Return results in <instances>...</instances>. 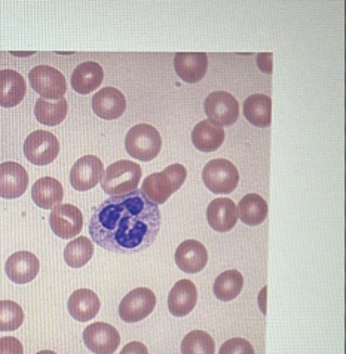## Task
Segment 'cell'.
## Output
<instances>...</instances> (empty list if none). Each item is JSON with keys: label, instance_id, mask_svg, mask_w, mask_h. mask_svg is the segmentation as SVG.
<instances>
[{"label": "cell", "instance_id": "4316f807", "mask_svg": "<svg viewBox=\"0 0 346 354\" xmlns=\"http://www.w3.org/2000/svg\"><path fill=\"white\" fill-rule=\"evenodd\" d=\"M244 288V277L240 271L229 270L222 272L219 277L215 279L213 292L217 299L223 302L233 301L241 293Z\"/></svg>", "mask_w": 346, "mask_h": 354}, {"label": "cell", "instance_id": "277c9868", "mask_svg": "<svg viewBox=\"0 0 346 354\" xmlns=\"http://www.w3.org/2000/svg\"><path fill=\"white\" fill-rule=\"evenodd\" d=\"M161 147V134L149 124H138L126 133L125 149L135 160L152 161L160 155Z\"/></svg>", "mask_w": 346, "mask_h": 354}, {"label": "cell", "instance_id": "30bf717a", "mask_svg": "<svg viewBox=\"0 0 346 354\" xmlns=\"http://www.w3.org/2000/svg\"><path fill=\"white\" fill-rule=\"evenodd\" d=\"M49 226L63 240L75 239L84 228V216L73 204H60L49 214Z\"/></svg>", "mask_w": 346, "mask_h": 354}, {"label": "cell", "instance_id": "d6a6232c", "mask_svg": "<svg viewBox=\"0 0 346 354\" xmlns=\"http://www.w3.org/2000/svg\"><path fill=\"white\" fill-rule=\"evenodd\" d=\"M0 354H24L23 344L14 337L0 339Z\"/></svg>", "mask_w": 346, "mask_h": 354}, {"label": "cell", "instance_id": "9c48e42d", "mask_svg": "<svg viewBox=\"0 0 346 354\" xmlns=\"http://www.w3.org/2000/svg\"><path fill=\"white\" fill-rule=\"evenodd\" d=\"M156 307V295L147 288H137L121 301L119 316L125 323H137L151 316Z\"/></svg>", "mask_w": 346, "mask_h": 354}, {"label": "cell", "instance_id": "e0dca14e", "mask_svg": "<svg viewBox=\"0 0 346 354\" xmlns=\"http://www.w3.org/2000/svg\"><path fill=\"white\" fill-rule=\"evenodd\" d=\"M174 68L182 81L196 84L202 81L206 73L209 57L204 53H179L174 57Z\"/></svg>", "mask_w": 346, "mask_h": 354}, {"label": "cell", "instance_id": "4fadbf2b", "mask_svg": "<svg viewBox=\"0 0 346 354\" xmlns=\"http://www.w3.org/2000/svg\"><path fill=\"white\" fill-rule=\"evenodd\" d=\"M28 188V174L23 165L17 162L0 164V196L14 200L21 196Z\"/></svg>", "mask_w": 346, "mask_h": 354}, {"label": "cell", "instance_id": "836d02e7", "mask_svg": "<svg viewBox=\"0 0 346 354\" xmlns=\"http://www.w3.org/2000/svg\"><path fill=\"white\" fill-rule=\"evenodd\" d=\"M121 354H149V350H147V347L143 342L133 341L126 344V346L122 348Z\"/></svg>", "mask_w": 346, "mask_h": 354}, {"label": "cell", "instance_id": "cb8c5ba5", "mask_svg": "<svg viewBox=\"0 0 346 354\" xmlns=\"http://www.w3.org/2000/svg\"><path fill=\"white\" fill-rule=\"evenodd\" d=\"M224 142V130L220 125H215L206 121H201L196 124V127L192 131V143L198 151L201 152H214Z\"/></svg>", "mask_w": 346, "mask_h": 354}, {"label": "cell", "instance_id": "ba28073f", "mask_svg": "<svg viewBox=\"0 0 346 354\" xmlns=\"http://www.w3.org/2000/svg\"><path fill=\"white\" fill-rule=\"evenodd\" d=\"M204 109L209 121L215 125H232L240 118V103L226 91L211 93L204 102Z\"/></svg>", "mask_w": 346, "mask_h": 354}, {"label": "cell", "instance_id": "d590c367", "mask_svg": "<svg viewBox=\"0 0 346 354\" xmlns=\"http://www.w3.org/2000/svg\"><path fill=\"white\" fill-rule=\"evenodd\" d=\"M37 354H57V353H54L51 350H44V351H39Z\"/></svg>", "mask_w": 346, "mask_h": 354}, {"label": "cell", "instance_id": "d4e9b609", "mask_svg": "<svg viewBox=\"0 0 346 354\" xmlns=\"http://www.w3.org/2000/svg\"><path fill=\"white\" fill-rule=\"evenodd\" d=\"M244 116L256 127H269L272 121V100L269 95L253 94L244 102Z\"/></svg>", "mask_w": 346, "mask_h": 354}, {"label": "cell", "instance_id": "44dd1931", "mask_svg": "<svg viewBox=\"0 0 346 354\" xmlns=\"http://www.w3.org/2000/svg\"><path fill=\"white\" fill-rule=\"evenodd\" d=\"M100 299L97 293L90 289H79L70 295L67 308L70 316L77 322H88L94 319L100 311Z\"/></svg>", "mask_w": 346, "mask_h": 354}, {"label": "cell", "instance_id": "8fae6325", "mask_svg": "<svg viewBox=\"0 0 346 354\" xmlns=\"http://www.w3.org/2000/svg\"><path fill=\"white\" fill-rule=\"evenodd\" d=\"M84 342L95 354H113L119 347L121 335L112 324L97 322L84 330Z\"/></svg>", "mask_w": 346, "mask_h": 354}, {"label": "cell", "instance_id": "5bb4252c", "mask_svg": "<svg viewBox=\"0 0 346 354\" xmlns=\"http://www.w3.org/2000/svg\"><path fill=\"white\" fill-rule=\"evenodd\" d=\"M39 270H41V263L32 252H17L12 257H9L5 265L9 280L17 284L33 281L37 277Z\"/></svg>", "mask_w": 346, "mask_h": 354}, {"label": "cell", "instance_id": "ac0fdd59", "mask_svg": "<svg viewBox=\"0 0 346 354\" xmlns=\"http://www.w3.org/2000/svg\"><path fill=\"white\" fill-rule=\"evenodd\" d=\"M198 301V290L191 280H180L168 295V310L175 317H184L192 313Z\"/></svg>", "mask_w": 346, "mask_h": 354}, {"label": "cell", "instance_id": "7402d4cb", "mask_svg": "<svg viewBox=\"0 0 346 354\" xmlns=\"http://www.w3.org/2000/svg\"><path fill=\"white\" fill-rule=\"evenodd\" d=\"M104 77L103 67L95 62H85L79 64L72 73V86L77 94L86 95L95 91L102 85Z\"/></svg>", "mask_w": 346, "mask_h": 354}, {"label": "cell", "instance_id": "f1b7e54d", "mask_svg": "<svg viewBox=\"0 0 346 354\" xmlns=\"http://www.w3.org/2000/svg\"><path fill=\"white\" fill-rule=\"evenodd\" d=\"M94 244L86 237H77L68 243L64 249V261L72 268H82L91 261Z\"/></svg>", "mask_w": 346, "mask_h": 354}, {"label": "cell", "instance_id": "d6986e66", "mask_svg": "<svg viewBox=\"0 0 346 354\" xmlns=\"http://www.w3.org/2000/svg\"><path fill=\"white\" fill-rule=\"evenodd\" d=\"M206 221L217 232H227L235 228L238 222L236 205L229 198H217L206 209Z\"/></svg>", "mask_w": 346, "mask_h": 354}, {"label": "cell", "instance_id": "52a82bcc", "mask_svg": "<svg viewBox=\"0 0 346 354\" xmlns=\"http://www.w3.org/2000/svg\"><path fill=\"white\" fill-rule=\"evenodd\" d=\"M58 153H60V142L49 131H33L24 142L26 158L35 165L51 164Z\"/></svg>", "mask_w": 346, "mask_h": 354}, {"label": "cell", "instance_id": "5b68a950", "mask_svg": "<svg viewBox=\"0 0 346 354\" xmlns=\"http://www.w3.org/2000/svg\"><path fill=\"white\" fill-rule=\"evenodd\" d=\"M33 90L44 100H61L67 91L64 75L51 66H37L28 73Z\"/></svg>", "mask_w": 346, "mask_h": 354}, {"label": "cell", "instance_id": "9a60e30c", "mask_svg": "<svg viewBox=\"0 0 346 354\" xmlns=\"http://www.w3.org/2000/svg\"><path fill=\"white\" fill-rule=\"evenodd\" d=\"M126 109L125 95L112 86H106L93 97V111L102 120L113 121L121 118Z\"/></svg>", "mask_w": 346, "mask_h": 354}, {"label": "cell", "instance_id": "6da1fadb", "mask_svg": "<svg viewBox=\"0 0 346 354\" xmlns=\"http://www.w3.org/2000/svg\"><path fill=\"white\" fill-rule=\"evenodd\" d=\"M161 223L160 207L147 200L142 189H134L98 205L90 221V235L98 248L133 254L151 248Z\"/></svg>", "mask_w": 346, "mask_h": 354}, {"label": "cell", "instance_id": "7c38bea8", "mask_svg": "<svg viewBox=\"0 0 346 354\" xmlns=\"http://www.w3.org/2000/svg\"><path fill=\"white\" fill-rule=\"evenodd\" d=\"M104 165L95 155H85L77 160L70 171V183L76 191H90L102 180Z\"/></svg>", "mask_w": 346, "mask_h": 354}, {"label": "cell", "instance_id": "83f0119b", "mask_svg": "<svg viewBox=\"0 0 346 354\" xmlns=\"http://www.w3.org/2000/svg\"><path fill=\"white\" fill-rule=\"evenodd\" d=\"M68 111V103L61 98V100L51 102V100H44V98H39L35 106V116L36 120L48 127H54L61 124Z\"/></svg>", "mask_w": 346, "mask_h": 354}, {"label": "cell", "instance_id": "484cf974", "mask_svg": "<svg viewBox=\"0 0 346 354\" xmlns=\"http://www.w3.org/2000/svg\"><path fill=\"white\" fill-rule=\"evenodd\" d=\"M268 203L263 200V196L257 194H249L236 205L238 218L249 226H257L268 218Z\"/></svg>", "mask_w": 346, "mask_h": 354}, {"label": "cell", "instance_id": "3957f363", "mask_svg": "<svg viewBox=\"0 0 346 354\" xmlns=\"http://www.w3.org/2000/svg\"><path fill=\"white\" fill-rule=\"evenodd\" d=\"M142 179V167L128 160H121L107 167L102 177V188L110 196L125 195L137 189Z\"/></svg>", "mask_w": 346, "mask_h": 354}, {"label": "cell", "instance_id": "f546056e", "mask_svg": "<svg viewBox=\"0 0 346 354\" xmlns=\"http://www.w3.org/2000/svg\"><path fill=\"white\" fill-rule=\"evenodd\" d=\"M182 354H215V342L204 330H192L182 342Z\"/></svg>", "mask_w": 346, "mask_h": 354}, {"label": "cell", "instance_id": "1f68e13d", "mask_svg": "<svg viewBox=\"0 0 346 354\" xmlns=\"http://www.w3.org/2000/svg\"><path fill=\"white\" fill-rule=\"evenodd\" d=\"M219 354H256L251 342L244 338H232L220 347Z\"/></svg>", "mask_w": 346, "mask_h": 354}, {"label": "cell", "instance_id": "7a4b0ae2", "mask_svg": "<svg viewBox=\"0 0 346 354\" xmlns=\"http://www.w3.org/2000/svg\"><path fill=\"white\" fill-rule=\"evenodd\" d=\"M187 177V170L182 164H173L161 173H153L147 176L142 191L153 204L161 205L166 203L170 196L182 188Z\"/></svg>", "mask_w": 346, "mask_h": 354}, {"label": "cell", "instance_id": "e575fe53", "mask_svg": "<svg viewBox=\"0 0 346 354\" xmlns=\"http://www.w3.org/2000/svg\"><path fill=\"white\" fill-rule=\"evenodd\" d=\"M257 63H259L262 72L272 73V54H259Z\"/></svg>", "mask_w": 346, "mask_h": 354}, {"label": "cell", "instance_id": "4dcf8cb0", "mask_svg": "<svg viewBox=\"0 0 346 354\" xmlns=\"http://www.w3.org/2000/svg\"><path fill=\"white\" fill-rule=\"evenodd\" d=\"M24 322L23 308L14 301H0V330L12 332Z\"/></svg>", "mask_w": 346, "mask_h": 354}, {"label": "cell", "instance_id": "8992f818", "mask_svg": "<svg viewBox=\"0 0 346 354\" xmlns=\"http://www.w3.org/2000/svg\"><path fill=\"white\" fill-rule=\"evenodd\" d=\"M202 179L206 188L214 194H231L240 182L236 167L227 160H213L204 167Z\"/></svg>", "mask_w": 346, "mask_h": 354}, {"label": "cell", "instance_id": "2e32d148", "mask_svg": "<svg viewBox=\"0 0 346 354\" xmlns=\"http://www.w3.org/2000/svg\"><path fill=\"white\" fill-rule=\"evenodd\" d=\"M209 262V252L196 240L183 241L175 250V263L183 272L196 274L202 271Z\"/></svg>", "mask_w": 346, "mask_h": 354}, {"label": "cell", "instance_id": "603a6c76", "mask_svg": "<svg viewBox=\"0 0 346 354\" xmlns=\"http://www.w3.org/2000/svg\"><path fill=\"white\" fill-rule=\"evenodd\" d=\"M63 185L54 177H42L32 188V198L37 207L51 210L61 204L63 200Z\"/></svg>", "mask_w": 346, "mask_h": 354}, {"label": "cell", "instance_id": "ffe728a7", "mask_svg": "<svg viewBox=\"0 0 346 354\" xmlns=\"http://www.w3.org/2000/svg\"><path fill=\"white\" fill-rule=\"evenodd\" d=\"M27 86L23 75L11 68L0 71V106L14 107L23 102Z\"/></svg>", "mask_w": 346, "mask_h": 354}]
</instances>
